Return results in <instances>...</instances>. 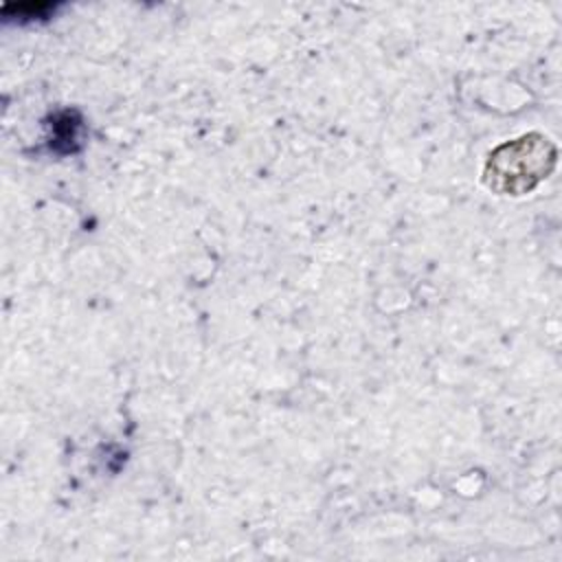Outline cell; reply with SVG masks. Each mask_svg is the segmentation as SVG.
<instances>
[{
	"instance_id": "1",
	"label": "cell",
	"mask_w": 562,
	"mask_h": 562,
	"mask_svg": "<svg viewBox=\"0 0 562 562\" xmlns=\"http://www.w3.org/2000/svg\"><path fill=\"white\" fill-rule=\"evenodd\" d=\"M555 162L553 145L536 134L498 147L485 167V182L501 193L520 195L547 178Z\"/></svg>"
}]
</instances>
